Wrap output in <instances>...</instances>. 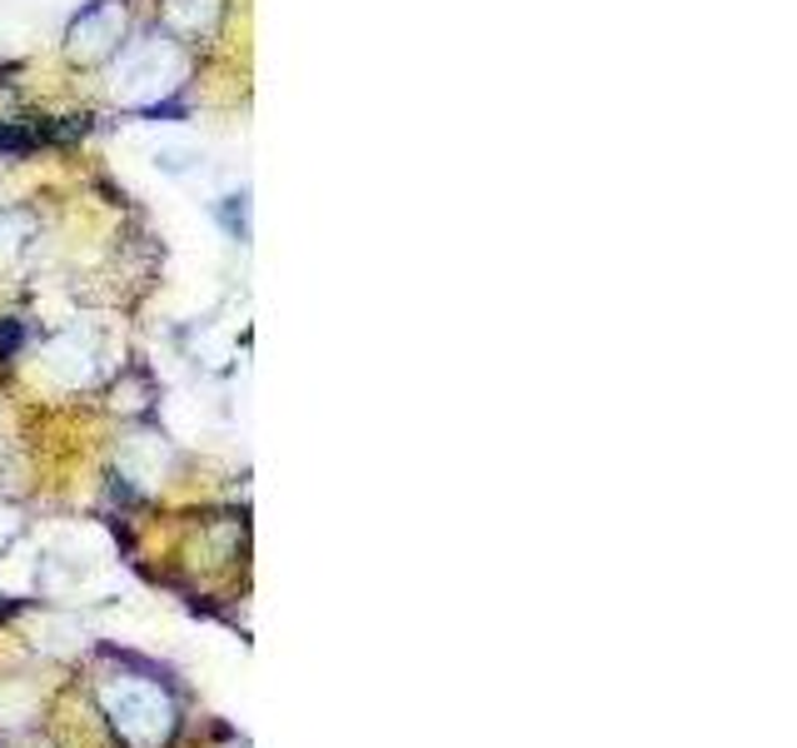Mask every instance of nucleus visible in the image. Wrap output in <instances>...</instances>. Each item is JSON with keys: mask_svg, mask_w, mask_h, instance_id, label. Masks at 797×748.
Segmentation results:
<instances>
[{"mask_svg": "<svg viewBox=\"0 0 797 748\" xmlns=\"http://www.w3.org/2000/svg\"><path fill=\"white\" fill-rule=\"evenodd\" d=\"M20 339H25V329L15 325V319H0V359H10L20 349Z\"/></svg>", "mask_w": 797, "mask_h": 748, "instance_id": "2", "label": "nucleus"}, {"mask_svg": "<svg viewBox=\"0 0 797 748\" xmlns=\"http://www.w3.org/2000/svg\"><path fill=\"white\" fill-rule=\"evenodd\" d=\"M30 145H35V135H30V130L0 125V150H6V155H20V150H30Z\"/></svg>", "mask_w": 797, "mask_h": 748, "instance_id": "1", "label": "nucleus"}]
</instances>
